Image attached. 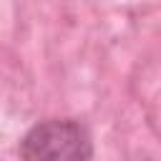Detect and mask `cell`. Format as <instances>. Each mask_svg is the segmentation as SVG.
Segmentation results:
<instances>
[{
	"instance_id": "obj_1",
	"label": "cell",
	"mask_w": 161,
	"mask_h": 161,
	"mask_svg": "<svg viewBox=\"0 0 161 161\" xmlns=\"http://www.w3.org/2000/svg\"><path fill=\"white\" fill-rule=\"evenodd\" d=\"M93 151L91 128L70 116L43 118L18 141L20 161H91Z\"/></svg>"
},
{
	"instance_id": "obj_2",
	"label": "cell",
	"mask_w": 161,
	"mask_h": 161,
	"mask_svg": "<svg viewBox=\"0 0 161 161\" xmlns=\"http://www.w3.org/2000/svg\"><path fill=\"white\" fill-rule=\"evenodd\" d=\"M146 161H148V158H146Z\"/></svg>"
}]
</instances>
